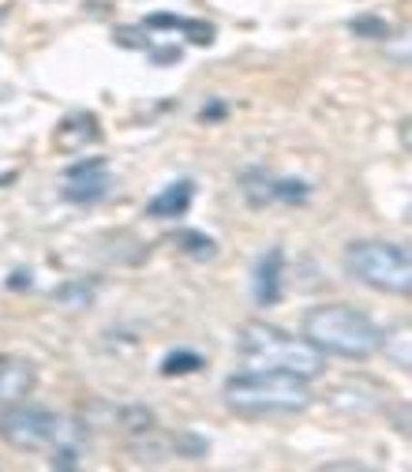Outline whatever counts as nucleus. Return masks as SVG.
<instances>
[{
	"instance_id": "nucleus-1",
	"label": "nucleus",
	"mask_w": 412,
	"mask_h": 472,
	"mask_svg": "<svg viewBox=\"0 0 412 472\" xmlns=\"http://www.w3.org/2000/svg\"><path fill=\"white\" fill-rule=\"evenodd\" d=\"M221 397L240 417H289L311 405V387L289 371H236Z\"/></svg>"
},
{
	"instance_id": "nucleus-2",
	"label": "nucleus",
	"mask_w": 412,
	"mask_h": 472,
	"mask_svg": "<svg viewBox=\"0 0 412 472\" xmlns=\"http://www.w3.org/2000/svg\"><path fill=\"white\" fill-rule=\"evenodd\" d=\"M240 360L256 371H289L300 379H315L323 371V353L311 341L293 337L289 330L270 326V323H247L240 330Z\"/></svg>"
},
{
	"instance_id": "nucleus-3",
	"label": "nucleus",
	"mask_w": 412,
	"mask_h": 472,
	"mask_svg": "<svg viewBox=\"0 0 412 472\" xmlns=\"http://www.w3.org/2000/svg\"><path fill=\"white\" fill-rule=\"evenodd\" d=\"M304 337L319 353H334L345 360H364L378 349V326L360 307L348 304H323L304 315Z\"/></svg>"
},
{
	"instance_id": "nucleus-4",
	"label": "nucleus",
	"mask_w": 412,
	"mask_h": 472,
	"mask_svg": "<svg viewBox=\"0 0 412 472\" xmlns=\"http://www.w3.org/2000/svg\"><path fill=\"white\" fill-rule=\"evenodd\" d=\"M345 270L364 286L390 293V296H408L412 293V259L397 244H378V240H357L345 247Z\"/></svg>"
},
{
	"instance_id": "nucleus-5",
	"label": "nucleus",
	"mask_w": 412,
	"mask_h": 472,
	"mask_svg": "<svg viewBox=\"0 0 412 472\" xmlns=\"http://www.w3.org/2000/svg\"><path fill=\"white\" fill-rule=\"evenodd\" d=\"M65 435H68V424L45 413V408L19 405V401H5V408H0V443H8L15 450L38 454V450L56 447Z\"/></svg>"
},
{
	"instance_id": "nucleus-6",
	"label": "nucleus",
	"mask_w": 412,
	"mask_h": 472,
	"mask_svg": "<svg viewBox=\"0 0 412 472\" xmlns=\"http://www.w3.org/2000/svg\"><path fill=\"white\" fill-rule=\"evenodd\" d=\"M102 139V124H98V116H94L90 109H75V113H68L65 120L56 124V132H53V146L56 150H83V146H90V143H98Z\"/></svg>"
},
{
	"instance_id": "nucleus-7",
	"label": "nucleus",
	"mask_w": 412,
	"mask_h": 472,
	"mask_svg": "<svg viewBox=\"0 0 412 472\" xmlns=\"http://www.w3.org/2000/svg\"><path fill=\"white\" fill-rule=\"evenodd\" d=\"M281 274H285L281 247H266L256 259V270H251V296H256L263 307L281 300Z\"/></svg>"
},
{
	"instance_id": "nucleus-8",
	"label": "nucleus",
	"mask_w": 412,
	"mask_h": 472,
	"mask_svg": "<svg viewBox=\"0 0 412 472\" xmlns=\"http://www.w3.org/2000/svg\"><path fill=\"white\" fill-rule=\"evenodd\" d=\"M38 371L23 357H5L0 353V401H19L35 390Z\"/></svg>"
},
{
	"instance_id": "nucleus-9",
	"label": "nucleus",
	"mask_w": 412,
	"mask_h": 472,
	"mask_svg": "<svg viewBox=\"0 0 412 472\" xmlns=\"http://www.w3.org/2000/svg\"><path fill=\"white\" fill-rule=\"evenodd\" d=\"M192 199H196V184L192 180H176V184L162 187V192L146 203V217H180V214H187Z\"/></svg>"
},
{
	"instance_id": "nucleus-10",
	"label": "nucleus",
	"mask_w": 412,
	"mask_h": 472,
	"mask_svg": "<svg viewBox=\"0 0 412 472\" xmlns=\"http://www.w3.org/2000/svg\"><path fill=\"white\" fill-rule=\"evenodd\" d=\"M65 184H68V187H65V199H68V203H98V199H106V192H109L106 169H94V173H83V176H68Z\"/></svg>"
},
{
	"instance_id": "nucleus-11",
	"label": "nucleus",
	"mask_w": 412,
	"mask_h": 472,
	"mask_svg": "<svg viewBox=\"0 0 412 472\" xmlns=\"http://www.w3.org/2000/svg\"><path fill=\"white\" fill-rule=\"evenodd\" d=\"M173 244L184 251L187 259H199V263H210V259L217 256V240L206 236V233H199V229H180V233L173 236Z\"/></svg>"
},
{
	"instance_id": "nucleus-12",
	"label": "nucleus",
	"mask_w": 412,
	"mask_h": 472,
	"mask_svg": "<svg viewBox=\"0 0 412 472\" xmlns=\"http://www.w3.org/2000/svg\"><path fill=\"white\" fill-rule=\"evenodd\" d=\"M169 450L176 457H187V461H203L210 454V443H206L199 431H173L169 435Z\"/></svg>"
},
{
	"instance_id": "nucleus-13",
	"label": "nucleus",
	"mask_w": 412,
	"mask_h": 472,
	"mask_svg": "<svg viewBox=\"0 0 412 472\" xmlns=\"http://www.w3.org/2000/svg\"><path fill=\"white\" fill-rule=\"evenodd\" d=\"M116 427H124L128 435H143V431H154L157 420H154L150 408H143V405H128V408H116Z\"/></svg>"
},
{
	"instance_id": "nucleus-14",
	"label": "nucleus",
	"mask_w": 412,
	"mask_h": 472,
	"mask_svg": "<svg viewBox=\"0 0 412 472\" xmlns=\"http://www.w3.org/2000/svg\"><path fill=\"white\" fill-rule=\"evenodd\" d=\"M157 371L169 375V379H176V375H196V371H203V357L192 353V349H173Z\"/></svg>"
},
{
	"instance_id": "nucleus-15",
	"label": "nucleus",
	"mask_w": 412,
	"mask_h": 472,
	"mask_svg": "<svg viewBox=\"0 0 412 472\" xmlns=\"http://www.w3.org/2000/svg\"><path fill=\"white\" fill-rule=\"evenodd\" d=\"M348 30H353L357 38H367V42H387L390 38V23L383 15H371V12L357 15L353 23H348Z\"/></svg>"
},
{
	"instance_id": "nucleus-16",
	"label": "nucleus",
	"mask_w": 412,
	"mask_h": 472,
	"mask_svg": "<svg viewBox=\"0 0 412 472\" xmlns=\"http://www.w3.org/2000/svg\"><path fill=\"white\" fill-rule=\"evenodd\" d=\"M240 184H244V196H247V203L263 206L266 199H274V180H266V173H263V169H251V173H244V176H240Z\"/></svg>"
},
{
	"instance_id": "nucleus-17",
	"label": "nucleus",
	"mask_w": 412,
	"mask_h": 472,
	"mask_svg": "<svg viewBox=\"0 0 412 472\" xmlns=\"http://www.w3.org/2000/svg\"><path fill=\"white\" fill-rule=\"evenodd\" d=\"M56 300L60 304H72V307H90L94 304V286L90 281H68V286H60L56 289Z\"/></svg>"
},
{
	"instance_id": "nucleus-18",
	"label": "nucleus",
	"mask_w": 412,
	"mask_h": 472,
	"mask_svg": "<svg viewBox=\"0 0 412 472\" xmlns=\"http://www.w3.org/2000/svg\"><path fill=\"white\" fill-rule=\"evenodd\" d=\"M274 199H281V203H304V199H311V184L296 180V176L274 180Z\"/></svg>"
},
{
	"instance_id": "nucleus-19",
	"label": "nucleus",
	"mask_w": 412,
	"mask_h": 472,
	"mask_svg": "<svg viewBox=\"0 0 412 472\" xmlns=\"http://www.w3.org/2000/svg\"><path fill=\"white\" fill-rule=\"evenodd\" d=\"M176 30H184V35L192 38L196 45H203V49H206V45H214V38H217V30H214L210 23H203V19H180V26H176Z\"/></svg>"
},
{
	"instance_id": "nucleus-20",
	"label": "nucleus",
	"mask_w": 412,
	"mask_h": 472,
	"mask_svg": "<svg viewBox=\"0 0 412 472\" xmlns=\"http://www.w3.org/2000/svg\"><path fill=\"white\" fill-rule=\"evenodd\" d=\"M113 42L120 49H146V35H143L139 26H116L113 30Z\"/></svg>"
},
{
	"instance_id": "nucleus-21",
	"label": "nucleus",
	"mask_w": 412,
	"mask_h": 472,
	"mask_svg": "<svg viewBox=\"0 0 412 472\" xmlns=\"http://www.w3.org/2000/svg\"><path fill=\"white\" fill-rule=\"evenodd\" d=\"M75 465H79V450L75 447H56L53 468H75Z\"/></svg>"
},
{
	"instance_id": "nucleus-22",
	"label": "nucleus",
	"mask_w": 412,
	"mask_h": 472,
	"mask_svg": "<svg viewBox=\"0 0 412 472\" xmlns=\"http://www.w3.org/2000/svg\"><path fill=\"white\" fill-rule=\"evenodd\" d=\"M180 60V49L176 45H166V49H150V65L162 68V65H176Z\"/></svg>"
},
{
	"instance_id": "nucleus-23",
	"label": "nucleus",
	"mask_w": 412,
	"mask_h": 472,
	"mask_svg": "<svg viewBox=\"0 0 412 472\" xmlns=\"http://www.w3.org/2000/svg\"><path fill=\"white\" fill-rule=\"evenodd\" d=\"M146 26H154V30H176L180 19L173 12H154V15H146Z\"/></svg>"
},
{
	"instance_id": "nucleus-24",
	"label": "nucleus",
	"mask_w": 412,
	"mask_h": 472,
	"mask_svg": "<svg viewBox=\"0 0 412 472\" xmlns=\"http://www.w3.org/2000/svg\"><path fill=\"white\" fill-rule=\"evenodd\" d=\"M94 169H106V157H90V162H75L65 169V180L68 176H83V173H94Z\"/></svg>"
},
{
	"instance_id": "nucleus-25",
	"label": "nucleus",
	"mask_w": 412,
	"mask_h": 472,
	"mask_svg": "<svg viewBox=\"0 0 412 472\" xmlns=\"http://www.w3.org/2000/svg\"><path fill=\"white\" fill-rule=\"evenodd\" d=\"M229 113V105L226 102H206V109H203V120H221Z\"/></svg>"
},
{
	"instance_id": "nucleus-26",
	"label": "nucleus",
	"mask_w": 412,
	"mask_h": 472,
	"mask_svg": "<svg viewBox=\"0 0 412 472\" xmlns=\"http://www.w3.org/2000/svg\"><path fill=\"white\" fill-rule=\"evenodd\" d=\"M8 289H30V274H26V270H15V274L8 277Z\"/></svg>"
}]
</instances>
